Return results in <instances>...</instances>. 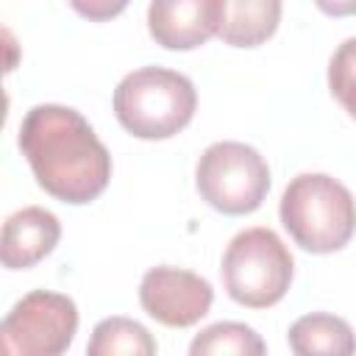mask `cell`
Returning a JSON list of instances; mask_svg holds the SVG:
<instances>
[{
	"mask_svg": "<svg viewBox=\"0 0 356 356\" xmlns=\"http://www.w3.org/2000/svg\"><path fill=\"white\" fill-rule=\"evenodd\" d=\"M17 145L36 184L61 203H92L111 181V153L86 117L70 106H33L22 117Z\"/></svg>",
	"mask_w": 356,
	"mask_h": 356,
	"instance_id": "cell-1",
	"label": "cell"
},
{
	"mask_svg": "<svg viewBox=\"0 0 356 356\" xmlns=\"http://www.w3.org/2000/svg\"><path fill=\"white\" fill-rule=\"evenodd\" d=\"M278 217L292 242L317 256L342 250L356 234V200L325 172L295 175L281 195Z\"/></svg>",
	"mask_w": 356,
	"mask_h": 356,
	"instance_id": "cell-2",
	"label": "cell"
},
{
	"mask_svg": "<svg viewBox=\"0 0 356 356\" xmlns=\"http://www.w3.org/2000/svg\"><path fill=\"white\" fill-rule=\"evenodd\" d=\"M197 108L195 83L167 67L128 72L114 89V117L136 139H170L181 134Z\"/></svg>",
	"mask_w": 356,
	"mask_h": 356,
	"instance_id": "cell-3",
	"label": "cell"
},
{
	"mask_svg": "<svg viewBox=\"0 0 356 356\" xmlns=\"http://www.w3.org/2000/svg\"><path fill=\"white\" fill-rule=\"evenodd\" d=\"M222 286L228 298L248 309L275 306L292 284L295 261L273 228L239 231L222 253Z\"/></svg>",
	"mask_w": 356,
	"mask_h": 356,
	"instance_id": "cell-4",
	"label": "cell"
},
{
	"mask_svg": "<svg viewBox=\"0 0 356 356\" xmlns=\"http://www.w3.org/2000/svg\"><path fill=\"white\" fill-rule=\"evenodd\" d=\"M195 186L211 209L242 217L264 203L270 167L264 156L245 142H214L197 159Z\"/></svg>",
	"mask_w": 356,
	"mask_h": 356,
	"instance_id": "cell-5",
	"label": "cell"
},
{
	"mask_svg": "<svg viewBox=\"0 0 356 356\" xmlns=\"http://www.w3.org/2000/svg\"><path fill=\"white\" fill-rule=\"evenodd\" d=\"M75 331V300L50 289H33L22 295L0 325L3 348L19 356H58L72 345Z\"/></svg>",
	"mask_w": 356,
	"mask_h": 356,
	"instance_id": "cell-6",
	"label": "cell"
},
{
	"mask_svg": "<svg viewBox=\"0 0 356 356\" xmlns=\"http://www.w3.org/2000/svg\"><path fill=\"white\" fill-rule=\"evenodd\" d=\"M139 303L156 323L170 328H189L209 314L214 289L192 270L161 264L142 275Z\"/></svg>",
	"mask_w": 356,
	"mask_h": 356,
	"instance_id": "cell-7",
	"label": "cell"
},
{
	"mask_svg": "<svg viewBox=\"0 0 356 356\" xmlns=\"http://www.w3.org/2000/svg\"><path fill=\"white\" fill-rule=\"evenodd\" d=\"M222 0H150L147 31L164 50H195L220 33Z\"/></svg>",
	"mask_w": 356,
	"mask_h": 356,
	"instance_id": "cell-8",
	"label": "cell"
},
{
	"mask_svg": "<svg viewBox=\"0 0 356 356\" xmlns=\"http://www.w3.org/2000/svg\"><path fill=\"white\" fill-rule=\"evenodd\" d=\"M61 239V222L42 206H25L14 211L3 225L0 259L8 270H28L56 250Z\"/></svg>",
	"mask_w": 356,
	"mask_h": 356,
	"instance_id": "cell-9",
	"label": "cell"
},
{
	"mask_svg": "<svg viewBox=\"0 0 356 356\" xmlns=\"http://www.w3.org/2000/svg\"><path fill=\"white\" fill-rule=\"evenodd\" d=\"M281 22V0H222L220 39L231 47L264 44Z\"/></svg>",
	"mask_w": 356,
	"mask_h": 356,
	"instance_id": "cell-10",
	"label": "cell"
},
{
	"mask_svg": "<svg viewBox=\"0 0 356 356\" xmlns=\"http://www.w3.org/2000/svg\"><path fill=\"white\" fill-rule=\"evenodd\" d=\"M286 342L292 348V353L298 356H314V353H325V356H348L356 350V334L353 328L334 314H303L289 325Z\"/></svg>",
	"mask_w": 356,
	"mask_h": 356,
	"instance_id": "cell-11",
	"label": "cell"
},
{
	"mask_svg": "<svg viewBox=\"0 0 356 356\" xmlns=\"http://www.w3.org/2000/svg\"><path fill=\"white\" fill-rule=\"evenodd\" d=\"M89 356H153L156 339L150 331L131 317H106L92 328Z\"/></svg>",
	"mask_w": 356,
	"mask_h": 356,
	"instance_id": "cell-12",
	"label": "cell"
},
{
	"mask_svg": "<svg viewBox=\"0 0 356 356\" xmlns=\"http://www.w3.org/2000/svg\"><path fill=\"white\" fill-rule=\"evenodd\" d=\"M267 350L264 339L245 323H214L209 328H203L192 345L189 353L192 356H217V353H236V356H261Z\"/></svg>",
	"mask_w": 356,
	"mask_h": 356,
	"instance_id": "cell-13",
	"label": "cell"
},
{
	"mask_svg": "<svg viewBox=\"0 0 356 356\" xmlns=\"http://www.w3.org/2000/svg\"><path fill=\"white\" fill-rule=\"evenodd\" d=\"M328 89L356 120V36L345 39L328 61Z\"/></svg>",
	"mask_w": 356,
	"mask_h": 356,
	"instance_id": "cell-14",
	"label": "cell"
},
{
	"mask_svg": "<svg viewBox=\"0 0 356 356\" xmlns=\"http://www.w3.org/2000/svg\"><path fill=\"white\" fill-rule=\"evenodd\" d=\"M67 3L72 6L75 14H81L89 22H106L122 14L131 0H67Z\"/></svg>",
	"mask_w": 356,
	"mask_h": 356,
	"instance_id": "cell-15",
	"label": "cell"
},
{
	"mask_svg": "<svg viewBox=\"0 0 356 356\" xmlns=\"http://www.w3.org/2000/svg\"><path fill=\"white\" fill-rule=\"evenodd\" d=\"M314 6L328 17H356V0H314Z\"/></svg>",
	"mask_w": 356,
	"mask_h": 356,
	"instance_id": "cell-16",
	"label": "cell"
}]
</instances>
